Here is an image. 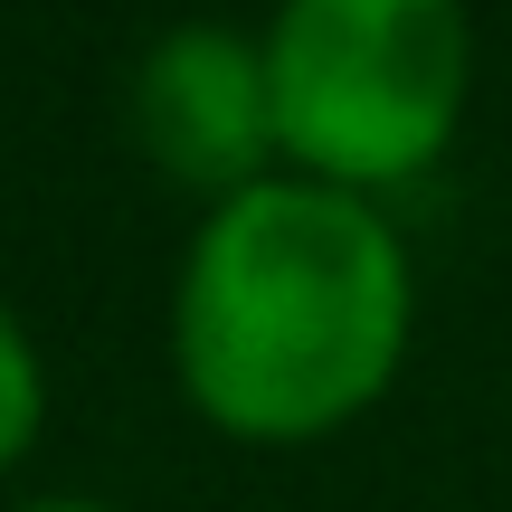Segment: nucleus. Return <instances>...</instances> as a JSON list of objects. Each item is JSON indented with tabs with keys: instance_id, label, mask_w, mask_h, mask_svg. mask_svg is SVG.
Here are the masks:
<instances>
[{
	"instance_id": "nucleus-1",
	"label": "nucleus",
	"mask_w": 512,
	"mask_h": 512,
	"mask_svg": "<svg viewBox=\"0 0 512 512\" xmlns=\"http://www.w3.org/2000/svg\"><path fill=\"white\" fill-rule=\"evenodd\" d=\"M408 323L418 275L380 200L294 171L200 219L171 285V370L209 427L304 446L399 380Z\"/></svg>"
},
{
	"instance_id": "nucleus-3",
	"label": "nucleus",
	"mask_w": 512,
	"mask_h": 512,
	"mask_svg": "<svg viewBox=\"0 0 512 512\" xmlns=\"http://www.w3.org/2000/svg\"><path fill=\"white\" fill-rule=\"evenodd\" d=\"M133 133L181 190H200L209 209L238 190L275 181V86H266V38H238L219 19H181L152 38V57L133 67Z\"/></svg>"
},
{
	"instance_id": "nucleus-2",
	"label": "nucleus",
	"mask_w": 512,
	"mask_h": 512,
	"mask_svg": "<svg viewBox=\"0 0 512 512\" xmlns=\"http://www.w3.org/2000/svg\"><path fill=\"white\" fill-rule=\"evenodd\" d=\"M275 143L304 181L399 190L456 143L475 86L465 0H275Z\"/></svg>"
},
{
	"instance_id": "nucleus-4",
	"label": "nucleus",
	"mask_w": 512,
	"mask_h": 512,
	"mask_svg": "<svg viewBox=\"0 0 512 512\" xmlns=\"http://www.w3.org/2000/svg\"><path fill=\"white\" fill-rule=\"evenodd\" d=\"M38 427H48V370H38L29 323H19L10 294H0V475L38 446Z\"/></svg>"
},
{
	"instance_id": "nucleus-5",
	"label": "nucleus",
	"mask_w": 512,
	"mask_h": 512,
	"mask_svg": "<svg viewBox=\"0 0 512 512\" xmlns=\"http://www.w3.org/2000/svg\"><path fill=\"white\" fill-rule=\"evenodd\" d=\"M19 512H124V503H95V494H48V503H19Z\"/></svg>"
}]
</instances>
